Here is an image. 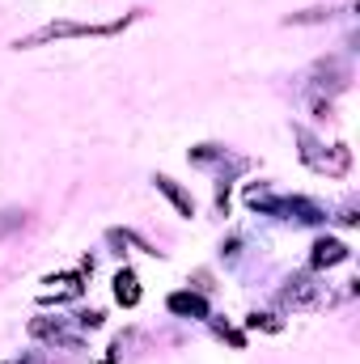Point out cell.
<instances>
[{"mask_svg": "<svg viewBox=\"0 0 360 364\" xmlns=\"http://www.w3.org/2000/svg\"><path fill=\"white\" fill-rule=\"evenodd\" d=\"M170 309L182 314V318H208V301L195 296V292H174L170 296Z\"/></svg>", "mask_w": 360, "mask_h": 364, "instance_id": "6da1fadb", "label": "cell"}, {"mask_svg": "<svg viewBox=\"0 0 360 364\" xmlns=\"http://www.w3.org/2000/svg\"><path fill=\"white\" fill-rule=\"evenodd\" d=\"M344 259H348V246L335 242V237H327V242L314 246V267H335V263H344Z\"/></svg>", "mask_w": 360, "mask_h": 364, "instance_id": "7a4b0ae2", "label": "cell"}, {"mask_svg": "<svg viewBox=\"0 0 360 364\" xmlns=\"http://www.w3.org/2000/svg\"><path fill=\"white\" fill-rule=\"evenodd\" d=\"M115 296H119V305H136V301H140V284H136L132 272L115 275Z\"/></svg>", "mask_w": 360, "mask_h": 364, "instance_id": "3957f363", "label": "cell"}, {"mask_svg": "<svg viewBox=\"0 0 360 364\" xmlns=\"http://www.w3.org/2000/svg\"><path fill=\"white\" fill-rule=\"evenodd\" d=\"M157 186H162V191H166V195H170V199L179 203L182 212H186V216L195 212V203H191V199H186V195H182V191H179V186H174V182H170V178H157Z\"/></svg>", "mask_w": 360, "mask_h": 364, "instance_id": "277c9868", "label": "cell"}, {"mask_svg": "<svg viewBox=\"0 0 360 364\" xmlns=\"http://www.w3.org/2000/svg\"><path fill=\"white\" fill-rule=\"evenodd\" d=\"M26 364H34V360H26Z\"/></svg>", "mask_w": 360, "mask_h": 364, "instance_id": "5b68a950", "label": "cell"}]
</instances>
